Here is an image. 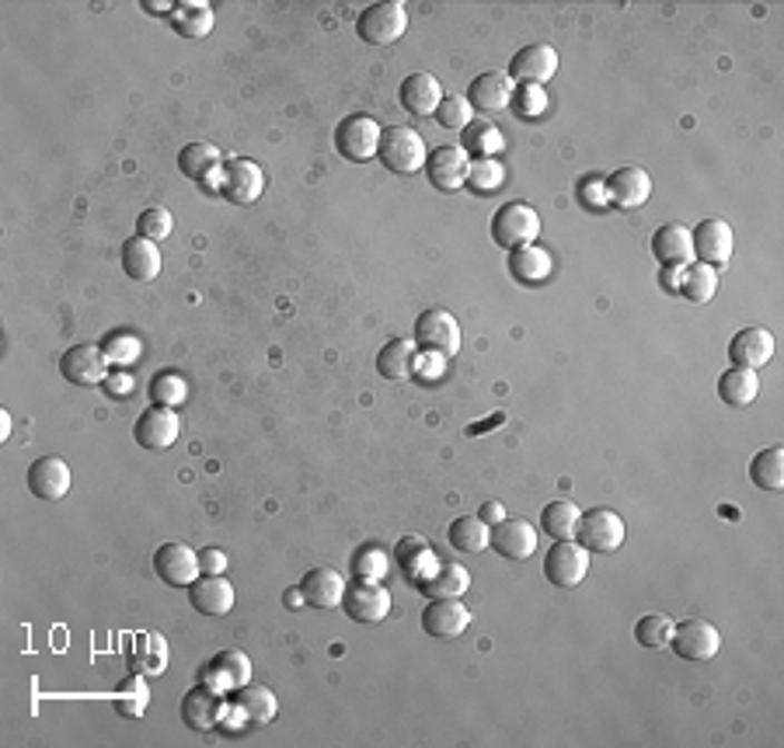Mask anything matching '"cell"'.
I'll return each instance as SVG.
<instances>
[{
    "label": "cell",
    "mask_w": 784,
    "mask_h": 748,
    "mask_svg": "<svg viewBox=\"0 0 784 748\" xmlns=\"http://www.w3.org/2000/svg\"><path fill=\"white\" fill-rule=\"evenodd\" d=\"M122 272L133 283H154L160 275V252L147 237H129L122 244Z\"/></svg>",
    "instance_id": "30"
},
{
    "label": "cell",
    "mask_w": 784,
    "mask_h": 748,
    "mask_svg": "<svg viewBox=\"0 0 784 748\" xmlns=\"http://www.w3.org/2000/svg\"><path fill=\"white\" fill-rule=\"evenodd\" d=\"M224 164H227V157L213 144H188L178 154V171L185 178L216 188V191H220V185H224Z\"/></svg>",
    "instance_id": "17"
},
{
    "label": "cell",
    "mask_w": 784,
    "mask_h": 748,
    "mask_svg": "<svg viewBox=\"0 0 784 748\" xmlns=\"http://www.w3.org/2000/svg\"><path fill=\"white\" fill-rule=\"evenodd\" d=\"M509 275L517 279L520 286H540L548 283L551 275V255L545 247L537 244H527V247H517V252H509Z\"/></svg>",
    "instance_id": "33"
},
{
    "label": "cell",
    "mask_w": 784,
    "mask_h": 748,
    "mask_svg": "<svg viewBox=\"0 0 784 748\" xmlns=\"http://www.w3.org/2000/svg\"><path fill=\"white\" fill-rule=\"evenodd\" d=\"M381 122H376L373 116L366 112H356V116H345L335 129V150L345 157V160H353V164H366L376 157V150H381Z\"/></svg>",
    "instance_id": "2"
},
{
    "label": "cell",
    "mask_w": 784,
    "mask_h": 748,
    "mask_svg": "<svg viewBox=\"0 0 784 748\" xmlns=\"http://www.w3.org/2000/svg\"><path fill=\"white\" fill-rule=\"evenodd\" d=\"M409 29V11L398 0H381V4H370L356 18V36L370 46H391Z\"/></svg>",
    "instance_id": "4"
},
{
    "label": "cell",
    "mask_w": 784,
    "mask_h": 748,
    "mask_svg": "<svg viewBox=\"0 0 784 748\" xmlns=\"http://www.w3.org/2000/svg\"><path fill=\"white\" fill-rule=\"evenodd\" d=\"M478 515H481L484 522H489V525H492V522H502V519H506V509H502L499 502H489V505H484V509H481Z\"/></svg>",
    "instance_id": "55"
},
{
    "label": "cell",
    "mask_w": 784,
    "mask_h": 748,
    "mask_svg": "<svg viewBox=\"0 0 784 748\" xmlns=\"http://www.w3.org/2000/svg\"><path fill=\"white\" fill-rule=\"evenodd\" d=\"M471 627V609L461 599H432L422 609V630L440 641H453Z\"/></svg>",
    "instance_id": "16"
},
{
    "label": "cell",
    "mask_w": 784,
    "mask_h": 748,
    "mask_svg": "<svg viewBox=\"0 0 784 748\" xmlns=\"http://www.w3.org/2000/svg\"><path fill=\"white\" fill-rule=\"evenodd\" d=\"M29 491L42 502H60L70 491V466L63 456H39L32 466H29Z\"/></svg>",
    "instance_id": "25"
},
{
    "label": "cell",
    "mask_w": 784,
    "mask_h": 748,
    "mask_svg": "<svg viewBox=\"0 0 784 748\" xmlns=\"http://www.w3.org/2000/svg\"><path fill=\"white\" fill-rule=\"evenodd\" d=\"M499 422H502V414H496V419H489L484 425H471V429H468V435H484V429H492V425H499Z\"/></svg>",
    "instance_id": "56"
},
{
    "label": "cell",
    "mask_w": 784,
    "mask_h": 748,
    "mask_svg": "<svg viewBox=\"0 0 784 748\" xmlns=\"http://www.w3.org/2000/svg\"><path fill=\"white\" fill-rule=\"evenodd\" d=\"M60 373L74 386H98L108 376V358L98 345H70L60 355Z\"/></svg>",
    "instance_id": "15"
},
{
    "label": "cell",
    "mask_w": 784,
    "mask_h": 748,
    "mask_svg": "<svg viewBox=\"0 0 784 748\" xmlns=\"http://www.w3.org/2000/svg\"><path fill=\"white\" fill-rule=\"evenodd\" d=\"M376 157H381V164L394 175H415L425 168L429 150H425L422 132L409 126H391L381 132V150H376Z\"/></svg>",
    "instance_id": "1"
},
{
    "label": "cell",
    "mask_w": 784,
    "mask_h": 748,
    "mask_svg": "<svg viewBox=\"0 0 784 748\" xmlns=\"http://www.w3.org/2000/svg\"><path fill=\"white\" fill-rule=\"evenodd\" d=\"M509 77H512V85H537V88H545L548 80L558 73V52H555V46H548V42H533V46H523L517 57L509 60V70H506Z\"/></svg>",
    "instance_id": "13"
},
{
    "label": "cell",
    "mask_w": 784,
    "mask_h": 748,
    "mask_svg": "<svg viewBox=\"0 0 784 748\" xmlns=\"http://www.w3.org/2000/svg\"><path fill=\"white\" fill-rule=\"evenodd\" d=\"M171 230H175V216L165 206H150L137 216V237H147L157 244V240L171 237Z\"/></svg>",
    "instance_id": "45"
},
{
    "label": "cell",
    "mask_w": 784,
    "mask_h": 748,
    "mask_svg": "<svg viewBox=\"0 0 784 748\" xmlns=\"http://www.w3.org/2000/svg\"><path fill=\"white\" fill-rule=\"evenodd\" d=\"M653 255L663 268H684L694 262V237L680 224H666L653 234Z\"/></svg>",
    "instance_id": "28"
},
{
    "label": "cell",
    "mask_w": 784,
    "mask_h": 748,
    "mask_svg": "<svg viewBox=\"0 0 784 748\" xmlns=\"http://www.w3.org/2000/svg\"><path fill=\"white\" fill-rule=\"evenodd\" d=\"M545 574L558 589H576L589 574V550L579 540H555L545 558Z\"/></svg>",
    "instance_id": "6"
},
{
    "label": "cell",
    "mask_w": 784,
    "mask_h": 748,
    "mask_svg": "<svg viewBox=\"0 0 784 748\" xmlns=\"http://www.w3.org/2000/svg\"><path fill=\"white\" fill-rule=\"evenodd\" d=\"M579 199L592 209H600L607 206V188H604V178H582L579 185Z\"/></svg>",
    "instance_id": "52"
},
{
    "label": "cell",
    "mask_w": 784,
    "mask_h": 748,
    "mask_svg": "<svg viewBox=\"0 0 784 748\" xmlns=\"http://www.w3.org/2000/svg\"><path fill=\"white\" fill-rule=\"evenodd\" d=\"M224 700H220V692L209 689L206 682L193 686L185 692V700H182V720L193 731H213L216 725H220V717H224Z\"/></svg>",
    "instance_id": "24"
},
{
    "label": "cell",
    "mask_w": 784,
    "mask_h": 748,
    "mask_svg": "<svg viewBox=\"0 0 784 748\" xmlns=\"http://www.w3.org/2000/svg\"><path fill=\"white\" fill-rule=\"evenodd\" d=\"M415 355H419V345L412 338H394L376 352V373H381L384 380H391V383L409 380L412 370H415Z\"/></svg>",
    "instance_id": "34"
},
{
    "label": "cell",
    "mask_w": 784,
    "mask_h": 748,
    "mask_svg": "<svg viewBox=\"0 0 784 748\" xmlns=\"http://www.w3.org/2000/svg\"><path fill=\"white\" fill-rule=\"evenodd\" d=\"M669 648L684 661H712L722 648V633L708 620H684L673 623Z\"/></svg>",
    "instance_id": "8"
},
{
    "label": "cell",
    "mask_w": 784,
    "mask_h": 748,
    "mask_svg": "<svg viewBox=\"0 0 784 748\" xmlns=\"http://www.w3.org/2000/svg\"><path fill=\"white\" fill-rule=\"evenodd\" d=\"M422 352H437V355H457L461 352V324L450 311H422L415 321V338H412Z\"/></svg>",
    "instance_id": "5"
},
{
    "label": "cell",
    "mask_w": 784,
    "mask_h": 748,
    "mask_svg": "<svg viewBox=\"0 0 784 748\" xmlns=\"http://www.w3.org/2000/svg\"><path fill=\"white\" fill-rule=\"evenodd\" d=\"M677 293H684L690 303H708L715 293H718V268L712 265H684L680 268V283H677Z\"/></svg>",
    "instance_id": "39"
},
{
    "label": "cell",
    "mask_w": 784,
    "mask_h": 748,
    "mask_svg": "<svg viewBox=\"0 0 784 748\" xmlns=\"http://www.w3.org/2000/svg\"><path fill=\"white\" fill-rule=\"evenodd\" d=\"M356 571L360 578H373V581H381L388 574V553L384 550H376V547H366L360 558H356Z\"/></svg>",
    "instance_id": "49"
},
{
    "label": "cell",
    "mask_w": 784,
    "mask_h": 748,
    "mask_svg": "<svg viewBox=\"0 0 784 748\" xmlns=\"http://www.w3.org/2000/svg\"><path fill=\"white\" fill-rule=\"evenodd\" d=\"M604 188L607 203H614L617 209H638L653 196V178L645 168H617L610 178H604Z\"/></svg>",
    "instance_id": "22"
},
{
    "label": "cell",
    "mask_w": 784,
    "mask_h": 748,
    "mask_svg": "<svg viewBox=\"0 0 784 748\" xmlns=\"http://www.w3.org/2000/svg\"><path fill=\"white\" fill-rule=\"evenodd\" d=\"M756 394H761V376H756L753 370H725L718 376V397L725 404H733V407H749L756 401Z\"/></svg>",
    "instance_id": "35"
},
{
    "label": "cell",
    "mask_w": 784,
    "mask_h": 748,
    "mask_svg": "<svg viewBox=\"0 0 784 748\" xmlns=\"http://www.w3.org/2000/svg\"><path fill=\"white\" fill-rule=\"evenodd\" d=\"M199 571L203 574H227V553L220 547H203L199 550Z\"/></svg>",
    "instance_id": "51"
},
{
    "label": "cell",
    "mask_w": 784,
    "mask_h": 748,
    "mask_svg": "<svg viewBox=\"0 0 784 748\" xmlns=\"http://www.w3.org/2000/svg\"><path fill=\"white\" fill-rule=\"evenodd\" d=\"M147 394H150V404H157V407H178V404L185 401V394H188V386H185V380H182L178 373L160 370V373L150 380Z\"/></svg>",
    "instance_id": "43"
},
{
    "label": "cell",
    "mask_w": 784,
    "mask_h": 748,
    "mask_svg": "<svg viewBox=\"0 0 784 748\" xmlns=\"http://www.w3.org/2000/svg\"><path fill=\"white\" fill-rule=\"evenodd\" d=\"M447 537H450V547H457L461 553H481L484 547H489L492 530L481 515H457L450 522Z\"/></svg>",
    "instance_id": "37"
},
{
    "label": "cell",
    "mask_w": 784,
    "mask_h": 748,
    "mask_svg": "<svg viewBox=\"0 0 784 748\" xmlns=\"http://www.w3.org/2000/svg\"><path fill=\"white\" fill-rule=\"evenodd\" d=\"M509 108L520 119H537V116L548 112V95H545V88H537V85H520L517 91H512Z\"/></svg>",
    "instance_id": "47"
},
{
    "label": "cell",
    "mask_w": 784,
    "mask_h": 748,
    "mask_svg": "<svg viewBox=\"0 0 784 748\" xmlns=\"http://www.w3.org/2000/svg\"><path fill=\"white\" fill-rule=\"evenodd\" d=\"M171 29L182 39H206L213 32V8L209 4H196V0H185V4H175L171 11Z\"/></svg>",
    "instance_id": "38"
},
{
    "label": "cell",
    "mask_w": 784,
    "mask_h": 748,
    "mask_svg": "<svg viewBox=\"0 0 784 748\" xmlns=\"http://www.w3.org/2000/svg\"><path fill=\"white\" fill-rule=\"evenodd\" d=\"M265 191V171L258 168L255 160L248 157H231L224 164V185H220V196L234 206H252L262 199Z\"/></svg>",
    "instance_id": "11"
},
{
    "label": "cell",
    "mask_w": 784,
    "mask_h": 748,
    "mask_svg": "<svg viewBox=\"0 0 784 748\" xmlns=\"http://www.w3.org/2000/svg\"><path fill=\"white\" fill-rule=\"evenodd\" d=\"M464 136H461V150L464 154H478V160L481 157H496L499 150H502V132H499V126L496 122H489V119H478V122H471L468 129H461Z\"/></svg>",
    "instance_id": "42"
},
{
    "label": "cell",
    "mask_w": 784,
    "mask_h": 748,
    "mask_svg": "<svg viewBox=\"0 0 784 748\" xmlns=\"http://www.w3.org/2000/svg\"><path fill=\"white\" fill-rule=\"evenodd\" d=\"M188 599L203 617H227L234 609V585L224 574H199L188 585Z\"/></svg>",
    "instance_id": "27"
},
{
    "label": "cell",
    "mask_w": 784,
    "mask_h": 748,
    "mask_svg": "<svg viewBox=\"0 0 784 748\" xmlns=\"http://www.w3.org/2000/svg\"><path fill=\"white\" fill-rule=\"evenodd\" d=\"M489 547H496L506 561H527L537 550V530L527 519H502V522H496Z\"/></svg>",
    "instance_id": "26"
},
{
    "label": "cell",
    "mask_w": 784,
    "mask_h": 748,
    "mask_svg": "<svg viewBox=\"0 0 784 748\" xmlns=\"http://www.w3.org/2000/svg\"><path fill=\"white\" fill-rule=\"evenodd\" d=\"M144 707H147V682L129 679V692H126V697H119V710L126 717H140Z\"/></svg>",
    "instance_id": "50"
},
{
    "label": "cell",
    "mask_w": 784,
    "mask_h": 748,
    "mask_svg": "<svg viewBox=\"0 0 784 748\" xmlns=\"http://www.w3.org/2000/svg\"><path fill=\"white\" fill-rule=\"evenodd\" d=\"M342 609L349 613V620H356V623H381L391 613V592L381 585V581L360 578L345 589Z\"/></svg>",
    "instance_id": "7"
},
{
    "label": "cell",
    "mask_w": 784,
    "mask_h": 748,
    "mask_svg": "<svg viewBox=\"0 0 784 748\" xmlns=\"http://www.w3.org/2000/svg\"><path fill=\"white\" fill-rule=\"evenodd\" d=\"M471 157L461 147H440L425 157V178L440 191H457L468 185Z\"/></svg>",
    "instance_id": "18"
},
{
    "label": "cell",
    "mask_w": 784,
    "mask_h": 748,
    "mask_svg": "<svg viewBox=\"0 0 784 748\" xmlns=\"http://www.w3.org/2000/svg\"><path fill=\"white\" fill-rule=\"evenodd\" d=\"M237 717L248 720V725H268L276 713H280V700L276 692L262 686V682H248L237 689V703H234Z\"/></svg>",
    "instance_id": "31"
},
{
    "label": "cell",
    "mask_w": 784,
    "mask_h": 748,
    "mask_svg": "<svg viewBox=\"0 0 784 748\" xmlns=\"http://www.w3.org/2000/svg\"><path fill=\"white\" fill-rule=\"evenodd\" d=\"M512 91L517 88H512V77L506 70H484L471 80V88H468L464 98L471 101V108H481V112L496 116V112H506L509 108Z\"/></svg>",
    "instance_id": "23"
},
{
    "label": "cell",
    "mask_w": 784,
    "mask_h": 748,
    "mask_svg": "<svg viewBox=\"0 0 784 748\" xmlns=\"http://www.w3.org/2000/svg\"><path fill=\"white\" fill-rule=\"evenodd\" d=\"M774 348L777 342L767 327H743L739 335H733V342H728V358H733V366L756 373L774 358Z\"/></svg>",
    "instance_id": "20"
},
{
    "label": "cell",
    "mask_w": 784,
    "mask_h": 748,
    "mask_svg": "<svg viewBox=\"0 0 784 748\" xmlns=\"http://www.w3.org/2000/svg\"><path fill=\"white\" fill-rule=\"evenodd\" d=\"M749 481L764 491H784V450L771 446L749 460Z\"/></svg>",
    "instance_id": "40"
},
{
    "label": "cell",
    "mask_w": 784,
    "mask_h": 748,
    "mask_svg": "<svg viewBox=\"0 0 784 748\" xmlns=\"http://www.w3.org/2000/svg\"><path fill=\"white\" fill-rule=\"evenodd\" d=\"M154 571L157 578L165 581L171 589H188L193 581L203 574L199 571V553L188 547V543H160L154 553Z\"/></svg>",
    "instance_id": "10"
},
{
    "label": "cell",
    "mask_w": 784,
    "mask_h": 748,
    "mask_svg": "<svg viewBox=\"0 0 784 748\" xmlns=\"http://www.w3.org/2000/svg\"><path fill=\"white\" fill-rule=\"evenodd\" d=\"M576 540L589 553H614L620 543H625V519H620L614 509H589L579 519Z\"/></svg>",
    "instance_id": "9"
},
{
    "label": "cell",
    "mask_w": 784,
    "mask_h": 748,
    "mask_svg": "<svg viewBox=\"0 0 784 748\" xmlns=\"http://www.w3.org/2000/svg\"><path fill=\"white\" fill-rule=\"evenodd\" d=\"M669 637H673V620L663 613H648L635 623V641L641 648L663 651V648H669Z\"/></svg>",
    "instance_id": "44"
},
{
    "label": "cell",
    "mask_w": 784,
    "mask_h": 748,
    "mask_svg": "<svg viewBox=\"0 0 784 748\" xmlns=\"http://www.w3.org/2000/svg\"><path fill=\"white\" fill-rule=\"evenodd\" d=\"M398 101L401 108L409 116L415 119H425V116H437V108L443 101V88H440V80L425 73V70H415L401 80V88H398Z\"/></svg>",
    "instance_id": "19"
},
{
    "label": "cell",
    "mask_w": 784,
    "mask_h": 748,
    "mask_svg": "<svg viewBox=\"0 0 784 748\" xmlns=\"http://www.w3.org/2000/svg\"><path fill=\"white\" fill-rule=\"evenodd\" d=\"M412 373H419V380H422V376H425V380H437V376L443 373V355H437V352H419Z\"/></svg>",
    "instance_id": "53"
},
{
    "label": "cell",
    "mask_w": 784,
    "mask_h": 748,
    "mask_svg": "<svg viewBox=\"0 0 784 748\" xmlns=\"http://www.w3.org/2000/svg\"><path fill=\"white\" fill-rule=\"evenodd\" d=\"M437 122L443 129H468L474 122V108L461 95H443V101L437 108Z\"/></svg>",
    "instance_id": "46"
},
{
    "label": "cell",
    "mask_w": 784,
    "mask_h": 748,
    "mask_svg": "<svg viewBox=\"0 0 784 748\" xmlns=\"http://www.w3.org/2000/svg\"><path fill=\"white\" fill-rule=\"evenodd\" d=\"M579 519H582V512L572 502H551L545 512H540V525H545V533L551 540H576Z\"/></svg>",
    "instance_id": "41"
},
{
    "label": "cell",
    "mask_w": 784,
    "mask_h": 748,
    "mask_svg": "<svg viewBox=\"0 0 784 748\" xmlns=\"http://www.w3.org/2000/svg\"><path fill=\"white\" fill-rule=\"evenodd\" d=\"M419 589L429 599H461L471 589V571L464 564H440V571L425 578Z\"/></svg>",
    "instance_id": "36"
},
{
    "label": "cell",
    "mask_w": 784,
    "mask_h": 748,
    "mask_svg": "<svg viewBox=\"0 0 784 748\" xmlns=\"http://www.w3.org/2000/svg\"><path fill=\"white\" fill-rule=\"evenodd\" d=\"M394 561L401 568V574L412 581V585H422L425 578H432L440 571V561L437 553L429 550V543L422 537H404L398 547H394Z\"/></svg>",
    "instance_id": "29"
},
{
    "label": "cell",
    "mask_w": 784,
    "mask_h": 748,
    "mask_svg": "<svg viewBox=\"0 0 784 748\" xmlns=\"http://www.w3.org/2000/svg\"><path fill=\"white\" fill-rule=\"evenodd\" d=\"M694 237V258L700 265L722 268L733 262V247H736V234L725 219H700V224L690 230Z\"/></svg>",
    "instance_id": "12"
},
{
    "label": "cell",
    "mask_w": 784,
    "mask_h": 748,
    "mask_svg": "<svg viewBox=\"0 0 784 748\" xmlns=\"http://www.w3.org/2000/svg\"><path fill=\"white\" fill-rule=\"evenodd\" d=\"M506 171L496 157H481V160H471V171H468V185L478 188V191H496L502 185Z\"/></svg>",
    "instance_id": "48"
},
{
    "label": "cell",
    "mask_w": 784,
    "mask_h": 748,
    "mask_svg": "<svg viewBox=\"0 0 784 748\" xmlns=\"http://www.w3.org/2000/svg\"><path fill=\"white\" fill-rule=\"evenodd\" d=\"M203 682L209 689H216L224 697V692H237L241 686H248L252 682V661L245 651H237V648H227L220 654H213L209 665L203 669Z\"/></svg>",
    "instance_id": "14"
},
{
    "label": "cell",
    "mask_w": 784,
    "mask_h": 748,
    "mask_svg": "<svg viewBox=\"0 0 784 748\" xmlns=\"http://www.w3.org/2000/svg\"><path fill=\"white\" fill-rule=\"evenodd\" d=\"M537 237H540V216L527 203H506L492 216V240L499 247H506V252H517V247L537 244Z\"/></svg>",
    "instance_id": "3"
},
{
    "label": "cell",
    "mask_w": 784,
    "mask_h": 748,
    "mask_svg": "<svg viewBox=\"0 0 784 748\" xmlns=\"http://www.w3.org/2000/svg\"><path fill=\"white\" fill-rule=\"evenodd\" d=\"M178 432H182V425H178V414H175V407H147L140 419H137V425H133V439L140 442L144 450H168L171 442L178 439Z\"/></svg>",
    "instance_id": "21"
},
{
    "label": "cell",
    "mask_w": 784,
    "mask_h": 748,
    "mask_svg": "<svg viewBox=\"0 0 784 748\" xmlns=\"http://www.w3.org/2000/svg\"><path fill=\"white\" fill-rule=\"evenodd\" d=\"M301 592L317 609H335V606H342V596H345V578L332 568H314L304 574Z\"/></svg>",
    "instance_id": "32"
},
{
    "label": "cell",
    "mask_w": 784,
    "mask_h": 748,
    "mask_svg": "<svg viewBox=\"0 0 784 748\" xmlns=\"http://www.w3.org/2000/svg\"><path fill=\"white\" fill-rule=\"evenodd\" d=\"M101 386H105V391L112 394V397H116V394L126 397V394L133 391V376H129V373H108Z\"/></svg>",
    "instance_id": "54"
}]
</instances>
